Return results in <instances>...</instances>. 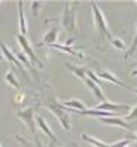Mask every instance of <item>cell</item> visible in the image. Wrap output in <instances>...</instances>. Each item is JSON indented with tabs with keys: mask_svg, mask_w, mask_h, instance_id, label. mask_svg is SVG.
Listing matches in <instances>:
<instances>
[{
	"mask_svg": "<svg viewBox=\"0 0 137 147\" xmlns=\"http://www.w3.org/2000/svg\"><path fill=\"white\" fill-rule=\"evenodd\" d=\"M16 116L28 127L31 136L34 138V144L37 147H43L40 143V138L37 136V122H35V116H34V107H25V109H19L16 112Z\"/></svg>",
	"mask_w": 137,
	"mask_h": 147,
	"instance_id": "cell-3",
	"label": "cell"
},
{
	"mask_svg": "<svg viewBox=\"0 0 137 147\" xmlns=\"http://www.w3.org/2000/svg\"><path fill=\"white\" fill-rule=\"evenodd\" d=\"M136 147H137V137H136Z\"/></svg>",
	"mask_w": 137,
	"mask_h": 147,
	"instance_id": "cell-28",
	"label": "cell"
},
{
	"mask_svg": "<svg viewBox=\"0 0 137 147\" xmlns=\"http://www.w3.org/2000/svg\"><path fill=\"white\" fill-rule=\"evenodd\" d=\"M5 81H6V84H7V85H10V87H14V88H16V90H19V88H21V85H19V82H18V80H16V77H15V74L12 72V71L6 72V75H5Z\"/></svg>",
	"mask_w": 137,
	"mask_h": 147,
	"instance_id": "cell-18",
	"label": "cell"
},
{
	"mask_svg": "<svg viewBox=\"0 0 137 147\" xmlns=\"http://www.w3.org/2000/svg\"><path fill=\"white\" fill-rule=\"evenodd\" d=\"M100 121L103 122V124L114 125V127H121V128H124V129H128V131H131V129H133V128L128 125V122H127V121L119 119V118H115V116H112V118H100Z\"/></svg>",
	"mask_w": 137,
	"mask_h": 147,
	"instance_id": "cell-12",
	"label": "cell"
},
{
	"mask_svg": "<svg viewBox=\"0 0 137 147\" xmlns=\"http://www.w3.org/2000/svg\"><path fill=\"white\" fill-rule=\"evenodd\" d=\"M41 5H43L41 2H33V3H31V12H33V15H34V16L39 15V10H40Z\"/></svg>",
	"mask_w": 137,
	"mask_h": 147,
	"instance_id": "cell-22",
	"label": "cell"
},
{
	"mask_svg": "<svg viewBox=\"0 0 137 147\" xmlns=\"http://www.w3.org/2000/svg\"><path fill=\"white\" fill-rule=\"evenodd\" d=\"M125 119L127 121H133V119H137V106L131 107V110L125 115Z\"/></svg>",
	"mask_w": 137,
	"mask_h": 147,
	"instance_id": "cell-23",
	"label": "cell"
},
{
	"mask_svg": "<svg viewBox=\"0 0 137 147\" xmlns=\"http://www.w3.org/2000/svg\"><path fill=\"white\" fill-rule=\"evenodd\" d=\"M46 107L58 118L59 124L62 125V128H64L65 131H69L71 129V118H69V113L65 110V107L62 106V103H59L55 97H50L49 102H47V105H46Z\"/></svg>",
	"mask_w": 137,
	"mask_h": 147,
	"instance_id": "cell-4",
	"label": "cell"
},
{
	"mask_svg": "<svg viewBox=\"0 0 137 147\" xmlns=\"http://www.w3.org/2000/svg\"><path fill=\"white\" fill-rule=\"evenodd\" d=\"M15 100H16V102H22V100H24V94H22V93H19V94L15 97Z\"/></svg>",
	"mask_w": 137,
	"mask_h": 147,
	"instance_id": "cell-25",
	"label": "cell"
},
{
	"mask_svg": "<svg viewBox=\"0 0 137 147\" xmlns=\"http://www.w3.org/2000/svg\"><path fill=\"white\" fill-rule=\"evenodd\" d=\"M85 85H87V87H89L90 90H92V93L94 94V97H96V99L99 100V102H106V97H105V93H103V90L100 88V87H99V85L92 80V78H89V77H87L84 81H83Z\"/></svg>",
	"mask_w": 137,
	"mask_h": 147,
	"instance_id": "cell-11",
	"label": "cell"
},
{
	"mask_svg": "<svg viewBox=\"0 0 137 147\" xmlns=\"http://www.w3.org/2000/svg\"><path fill=\"white\" fill-rule=\"evenodd\" d=\"M0 49H2V55H3V57H6L7 59V62H10L12 65H14L15 68H18L21 72H22V75L25 77L27 80H28V75H27V72H25V69H24V65L18 60V57H16V55L12 52V50H9L7 49V46L5 44V43H2L0 44Z\"/></svg>",
	"mask_w": 137,
	"mask_h": 147,
	"instance_id": "cell-6",
	"label": "cell"
},
{
	"mask_svg": "<svg viewBox=\"0 0 137 147\" xmlns=\"http://www.w3.org/2000/svg\"><path fill=\"white\" fill-rule=\"evenodd\" d=\"M52 49H56V50L59 52H65V53H69V55H74V56H77L78 59H84V55L81 52H78L75 47H71V46H62V44H52L50 46Z\"/></svg>",
	"mask_w": 137,
	"mask_h": 147,
	"instance_id": "cell-15",
	"label": "cell"
},
{
	"mask_svg": "<svg viewBox=\"0 0 137 147\" xmlns=\"http://www.w3.org/2000/svg\"><path fill=\"white\" fill-rule=\"evenodd\" d=\"M96 109L99 110H105V112L109 113H115V112H130L131 107L128 105H118V103H111V102H103L100 105H97Z\"/></svg>",
	"mask_w": 137,
	"mask_h": 147,
	"instance_id": "cell-9",
	"label": "cell"
},
{
	"mask_svg": "<svg viewBox=\"0 0 137 147\" xmlns=\"http://www.w3.org/2000/svg\"><path fill=\"white\" fill-rule=\"evenodd\" d=\"M62 106H65L68 109H72V110H77V112H83V110H85V103L81 102V100H77V99L66 100V102L62 103Z\"/></svg>",
	"mask_w": 137,
	"mask_h": 147,
	"instance_id": "cell-17",
	"label": "cell"
},
{
	"mask_svg": "<svg viewBox=\"0 0 137 147\" xmlns=\"http://www.w3.org/2000/svg\"><path fill=\"white\" fill-rule=\"evenodd\" d=\"M136 50H137V30H136V35H134V40H133V43H131V46H130V49L125 52V56H124V59H130L134 53H136Z\"/></svg>",
	"mask_w": 137,
	"mask_h": 147,
	"instance_id": "cell-20",
	"label": "cell"
},
{
	"mask_svg": "<svg viewBox=\"0 0 137 147\" xmlns=\"http://www.w3.org/2000/svg\"><path fill=\"white\" fill-rule=\"evenodd\" d=\"M77 6H78V2H75V3L65 2L64 10H62V15H60V24L69 35H75L78 32V28H77Z\"/></svg>",
	"mask_w": 137,
	"mask_h": 147,
	"instance_id": "cell-1",
	"label": "cell"
},
{
	"mask_svg": "<svg viewBox=\"0 0 137 147\" xmlns=\"http://www.w3.org/2000/svg\"><path fill=\"white\" fill-rule=\"evenodd\" d=\"M14 138H15L16 141H19L21 144H24L25 147H33V144H31V143H28L25 138H24V137H21V136H18V134H15V136H14Z\"/></svg>",
	"mask_w": 137,
	"mask_h": 147,
	"instance_id": "cell-24",
	"label": "cell"
},
{
	"mask_svg": "<svg viewBox=\"0 0 137 147\" xmlns=\"http://www.w3.org/2000/svg\"><path fill=\"white\" fill-rule=\"evenodd\" d=\"M0 147H2V144H0Z\"/></svg>",
	"mask_w": 137,
	"mask_h": 147,
	"instance_id": "cell-30",
	"label": "cell"
},
{
	"mask_svg": "<svg viewBox=\"0 0 137 147\" xmlns=\"http://www.w3.org/2000/svg\"><path fill=\"white\" fill-rule=\"evenodd\" d=\"M96 75L100 78L102 81H109L111 84H115V85H118V87H122V88H125V90L134 93V88H133V87H130L128 84H125V82H122L121 80H118L112 72H108V71H97Z\"/></svg>",
	"mask_w": 137,
	"mask_h": 147,
	"instance_id": "cell-8",
	"label": "cell"
},
{
	"mask_svg": "<svg viewBox=\"0 0 137 147\" xmlns=\"http://www.w3.org/2000/svg\"><path fill=\"white\" fill-rule=\"evenodd\" d=\"M3 59V55H0V60H2Z\"/></svg>",
	"mask_w": 137,
	"mask_h": 147,
	"instance_id": "cell-27",
	"label": "cell"
},
{
	"mask_svg": "<svg viewBox=\"0 0 137 147\" xmlns=\"http://www.w3.org/2000/svg\"><path fill=\"white\" fill-rule=\"evenodd\" d=\"M16 41H18V44L21 46V50L27 55V57L31 60V62H34L35 65H39L41 69L44 68V65H43V62L35 56V53H34V50H33V47H31V44H30V41H28V38L25 35H21V34H18L16 35Z\"/></svg>",
	"mask_w": 137,
	"mask_h": 147,
	"instance_id": "cell-5",
	"label": "cell"
},
{
	"mask_svg": "<svg viewBox=\"0 0 137 147\" xmlns=\"http://www.w3.org/2000/svg\"><path fill=\"white\" fill-rule=\"evenodd\" d=\"M35 122H37V127H39L46 136L50 138V141H52V144H58V138H56V136L53 134V131H52V128L49 127V124H47V121L43 118V116H35Z\"/></svg>",
	"mask_w": 137,
	"mask_h": 147,
	"instance_id": "cell-10",
	"label": "cell"
},
{
	"mask_svg": "<svg viewBox=\"0 0 137 147\" xmlns=\"http://www.w3.org/2000/svg\"><path fill=\"white\" fill-rule=\"evenodd\" d=\"M18 16H19V31L21 35H25L28 32L27 28V21H25V15H24V2H18Z\"/></svg>",
	"mask_w": 137,
	"mask_h": 147,
	"instance_id": "cell-14",
	"label": "cell"
},
{
	"mask_svg": "<svg viewBox=\"0 0 137 147\" xmlns=\"http://www.w3.org/2000/svg\"><path fill=\"white\" fill-rule=\"evenodd\" d=\"M92 10H93L94 27H96V31L99 34V38L112 41L114 37H112V34H111V30L108 27V22H106V18L103 15V12L100 10V6H99L97 3H92Z\"/></svg>",
	"mask_w": 137,
	"mask_h": 147,
	"instance_id": "cell-2",
	"label": "cell"
},
{
	"mask_svg": "<svg viewBox=\"0 0 137 147\" xmlns=\"http://www.w3.org/2000/svg\"><path fill=\"white\" fill-rule=\"evenodd\" d=\"M134 93H136V94H137V88H134Z\"/></svg>",
	"mask_w": 137,
	"mask_h": 147,
	"instance_id": "cell-29",
	"label": "cell"
},
{
	"mask_svg": "<svg viewBox=\"0 0 137 147\" xmlns=\"http://www.w3.org/2000/svg\"><path fill=\"white\" fill-rule=\"evenodd\" d=\"M16 55V57H18V60H19V62L24 65V66H27L28 69H31V60L27 57V55L25 53H24L22 50H19V52H16L15 53Z\"/></svg>",
	"mask_w": 137,
	"mask_h": 147,
	"instance_id": "cell-19",
	"label": "cell"
},
{
	"mask_svg": "<svg viewBox=\"0 0 137 147\" xmlns=\"http://www.w3.org/2000/svg\"><path fill=\"white\" fill-rule=\"evenodd\" d=\"M111 44L114 46V47L117 49V50H125V47H127V46H125V43H124L121 38H114V40L111 41Z\"/></svg>",
	"mask_w": 137,
	"mask_h": 147,
	"instance_id": "cell-21",
	"label": "cell"
},
{
	"mask_svg": "<svg viewBox=\"0 0 137 147\" xmlns=\"http://www.w3.org/2000/svg\"><path fill=\"white\" fill-rule=\"evenodd\" d=\"M131 77H137V69H134V71L131 72Z\"/></svg>",
	"mask_w": 137,
	"mask_h": 147,
	"instance_id": "cell-26",
	"label": "cell"
},
{
	"mask_svg": "<svg viewBox=\"0 0 137 147\" xmlns=\"http://www.w3.org/2000/svg\"><path fill=\"white\" fill-rule=\"evenodd\" d=\"M65 66L74 74V75H77L81 81H84L85 78H87V71L89 69H85V68H81V66H75V65H72V63H69V62H66L65 63Z\"/></svg>",
	"mask_w": 137,
	"mask_h": 147,
	"instance_id": "cell-16",
	"label": "cell"
},
{
	"mask_svg": "<svg viewBox=\"0 0 137 147\" xmlns=\"http://www.w3.org/2000/svg\"><path fill=\"white\" fill-rule=\"evenodd\" d=\"M58 32H59L58 27H52L50 30H49V31L44 34L43 40H41V43H40V44H37V46H43V44H49V46H52V44H56Z\"/></svg>",
	"mask_w": 137,
	"mask_h": 147,
	"instance_id": "cell-13",
	"label": "cell"
},
{
	"mask_svg": "<svg viewBox=\"0 0 137 147\" xmlns=\"http://www.w3.org/2000/svg\"><path fill=\"white\" fill-rule=\"evenodd\" d=\"M81 138H83V141L89 143L94 147H127L130 144L128 140H122V141H118V143H114V144H106V143L100 141L99 138H94V137L89 136V134H81Z\"/></svg>",
	"mask_w": 137,
	"mask_h": 147,
	"instance_id": "cell-7",
	"label": "cell"
}]
</instances>
